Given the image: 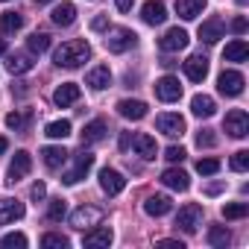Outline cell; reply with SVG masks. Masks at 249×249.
<instances>
[{
	"instance_id": "42",
	"label": "cell",
	"mask_w": 249,
	"mask_h": 249,
	"mask_svg": "<svg viewBox=\"0 0 249 249\" xmlns=\"http://www.w3.org/2000/svg\"><path fill=\"white\" fill-rule=\"evenodd\" d=\"M30 120V114H18V111H9L6 114V126L9 129H24V123Z\"/></svg>"
},
{
	"instance_id": "19",
	"label": "cell",
	"mask_w": 249,
	"mask_h": 249,
	"mask_svg": "<svg viewBox=\"0 0 249 249\" xmlns=\"http://www.w3.org/2000/svg\"><path fill=\"white\" fill-rule=\"evenodd\" d=\"M76 100H79V85H76V82H65V85H59L56 94H53V103H56L59 108H68V106H73Z\"/></svg>"
},
{
	"instance_id": "39",
	"label": "cell",
	"mask_w": 249,
	"mask_h": 249,
	"mask_svg": "<svg viewBox=\"0 0 249 249\" xmlns=\"http://www.w3.org/2000/svg\"><path fill=\"white\" fill-rule=\"evenodd\" d=\"M220 170V161L217 159H199L196 161V173H202V176H214Z\"/></svg>"
},
{
	"instance_id": "43",
	"label": "cell",
	"mask_w": 249,
	"mask_h": 249,
	"mask_svg": "<svg viewBox=\"0 0 249 249\" xmlns=\"http://www.w3.org/2000/svg\"><path fill=\"white\" fill-rule=\"evenodd\" d=\"M185 156H188V153H185V147H176V144L164 150V159H167V161H173V164H176V161H185Z\"/></svg>"
},
{
	"instance_id": "1",
	"label": "cell",
	"mask_w": 249,
	"mask_h": 249,
	"mask_svg": "<svg viewBox=\"0 0 249 249\" xmlns=\"http://www.w3.org/2000/svg\"><path fill=\"white\" fill-rule=\"evenodd\" d=\"M88 56H91V47H88V41H82V38H71V41H65L62 47H56V53H53V62H56L59 68H68V71H73V68H82V65L88 62Z\"/></svg>"
},
{
	"instance_id": "7",
	"label": "cell",
	"mask_w": 249,
	"mask_h": 249,
	"mask_svg": "<svg viewBox=\"0 0 249 249\" xmlns=\"http://www.w3.org/2000/svg\"><path fill=\"white\" fill-rule=\"evenodd\" d=\"M30 170H33V159H30V153H27V150H18L15 159H12V164H9V170H6V182L15 185V182H21Z\"/></svg>"
},
{
	"instance_id": "29",
	"label": "cell",
	"mask_w": 249,
	"mask_h": 249,
	"mask_svg": "<svg viewBox=\"0 0 249 249\" xmlns=\"http://www.w3.org/2000/svg\"><path fill=\"white\" fill-rule=\"evenodd\" d=\"M106 132H108L106 120H91V123H85V129H82V144H97V141L106 138Z\"/></svg>"
},
{
	"instance_id": "2",
	"label": "cell",
	"mask_w": 249,
	"mask_h": 249,
	"mask_svg": "<svg viewBox=\"0 0 249 249\" xmlns=\"http://www.w3.org/2000/svg\"><path fill=\"white\" fill-rule=\"evenodd\" d=\"M199 226H202V205H196V202L182 205L176 214V229H182L185 234H194Z\"/></svg>"
},
{
	"instance_id": "52",
	"label": "cell",
	"mask_w": 249,
	"mask_h": 249,
	"mask_svg": "<svg viewBox=\"0 0 249 249\" xmlns=\"http://www.w3.org/2000/svg\"><path fill=\"white\" fill-rule=\"evenodd\" d=\"M33 3H36V6H44V3H50V0H33Z\"/></svg>"
},
{
	"instance_id": "35",
	"label": "cell",
	"mask_w": 249,
	"mask_h": 249,
	"mask_svg": "<svg viewBox=\"0 0 249 249\" xmlns=\"http://www.w3.org/2000/svg\"><path fill=\"white\" fill-rule=\"evenodd\" d=\"M65 214H68V202H65V199H50V205H47V220H50V223H59V220H65Z\"/></svg>"
},
{
	"instance_id": "16",
	"label": "cell",
	"mask_w": 249,
	"mask_h": 249,
	"mask_svg": "<svg viewBox=\"0 0 249 249\" xmlns=\"http://www.w3.org/2000/svg\"><path fill=\"white\" fill-rule=\"evenodd\" d=\"M117 114L126 117V120H141V117H147V103L144 100H120Z\"/></svg>"
},
{
	"instance_id": "24",
	"label": "cell",
	"mask_w": 249,
	"mask_h": 249,
	"mask_svg": "<svg viewBox=\"0 0 249 249\" xmlns=\"http://www.w3.org/2000/svg\"><path fill=\"white\" fill-rule=\"evenodd\" d=\"M161 182H164L167 188H173V191H188V188H191V179H188V173H185V170H179V167H170V170H164V173H161Z\"/></svg>"
},
{
	"instance_id": "41",
	"label": "cell",
	"mask_w": 249,
	"mask_h": 249,
	"mask_svg": "<svg viewBox=\"0 0 249 249\" xmlns=\"http://www.w3.org/2000/svg\"><path fill=\"white\" fill-rule=\"evenodd\" d=\"M246 167H249V153H246V150L234 153V156H231V170H234V173H243Z\"/></svg>"
},
{
	"instance_id": "50",
	"label": "cell",
	"mask_w": 249,
	"mask_h": 249,
	"mask_svg": "<svg viewBox=\"0 0 249 249\" xmlns=\"http://www.w3.org/2000/svg\"><path fill=\"white\" fill-rule=\"evenodd\" d=\"M6 147H9V141H6V138H0V156L6 153Z\"/></svg>"
},
{
	"instance_id": "10",
	"label": "cell",
	"mask_w": 249,
	"mask_h": 249,
	"mask_svg": "<svg viewBox=\"0 0 249 249\" xmlns=\"http://www.w3.org/2000/svg\"><path fill=\"white\" fill-rule=\"evenodd\" d=\"M156 97H159L161 103H176V100L182 97L179 79H176V76H161V79L156 82Z\"/></svg>"
},
{
	"instance_id": "14",
	"label": "cell",
	"mask_w": 249,
	"mask_h": 249,
	"mask_svg": "<svg viewBox=\"0 0 249 249\" xmlns=\"http://www.w3.org/2000/svg\"><path fill=\"white\" fill-rule=\"evenodd\" d=\"M223 33H226V24H223L220 18H208V21L199 24V38H202L205 44H217V41L223 38Z\"/></svg>"
},
{
	"instance_id": "30",
	"label": "cell",
	"mask_w": 249,
	"mask_h": 249,
	"mask_svg": "<svg viewBox=\"0 0 249 249\" xmlns=\"http://www.w3.org/2000/svg\"><path fill=\"white\" fill-rule=\"evenodd\" d=\"M33 59L27 56V53H12L9 56V62H6V71L12 73V76H18V73H27V71H33Z\"/></svg>"
},
{
	"instance_id": "51",
	"label": "cell",
	"mask_w": 249,
	"mask_h": 249,
	"mask_svg": "<svg viewBox=\"0 0 249 249\" xmlns=\"http://www.w3.org/2000/svg\"><path fill=\"white\" fill-rule=\"evenodd\" d=\"M3 53H6V41H3V38H0V56H3Z\"/></svg>"
},
{
	"instance_id": "15",
	"label": "cell",
	"mask_w": 249,
	"mask_h": 249,
	"mask_svg": "<svg viewBox=\"0 0 249 249\" xmlns=\"http://www.w3.org/2000/svg\"><path fill=\"white\" fill-rule=\"evenodd\" d=\"M24 217V202L6 196V199H0V226H6V223H15Z\"/></svg>"
},
{
	"instance_id": "28",
	"label": "cell",
	"mask_w": 249,
	"mask_h": 249,
	"mask_svg": "<svg viewBox=\"0 0 249 249\" xmlns=\"http://www.w3.org/2000/svg\"><path fill=\"white\" fill-rule=\"evenodd\" d=\"M191 111H194L196 117H214L217 103H214V97H208V94H196V97L191 100Z\"/></svg>"
},
{
	"instance_id": "36",
	"label": "cell",
	"mask_w": 249,
	"mask_h": 249,
	"mask_svg": "<svg viewBox=\"0 0 249 249\" xmlns=\"http://www.w3.org/2000/svg\"><path fill=\"white\" fill-rule=\"evenodd\" d=\"M41 246H47V249H68V246H71V240H68L65 234H56V231H47V234L41 237Z\"/></svg>"
},
{
	"instance_id": "38",
	"label": "cell",
	"mask_w": 249,
	"mask_h": 249,
	"mask_svg": "<svg viewBox=\"0 0 249 249\" xmlns=\"http://www.w3.org/2000/svg\"><path fill=\"white\" fill-rule=\"evenodd\" d=\"M246 214H249V205H246V202H231V205L223 208V217H226V220H240V217H246Z\"/></svg>"
},
{
	"instance_id": "44",
	"label": "cell",
	"mask_w": 249,
	"mask_h": 249,
	"mask_svg": "<svg viewBox=\"0 0 249 249\" xmlns=\"http://www.w3.org/2000/svg\"><path fill=\"white\" fill-rule=\"evenodd\" d=\"M30 196H33L36 202H41V199L47 196V185H44V182H36V185L30 188Z\"/></svg>"
},
{
	"instance_id": "27",
	"label": "cell",
	"mask_w": 249,
	"mask_h": 249,
	"mask_svg": "<svg viewBox=\"0 0 249 249\" xmlns=\"http://www.w3.org/2000/svg\"><path fill=\"white\" fill-rule=\"evenodd\" d=\"M223 59H226V62H246V59H249V44H246L243 38L229 41L226 50H223Z\"/></svg>"
},
{
	"instance_id": "6",
	"label": "cell",
	"mask_w": 249,
	"mask_h": 249,
	"mask_svg": "<svg viewBox=\"0 0 249 249\" xmlns=\"http://www.w3.org/2000/svg\"><path fill=\"white\" fill-rule=\"evenodd\" d=\"M217 91H220L223 97H237V94H243V73H237V71H223V73L217 76Z\"/></svg>"
},
{
	"instance_id": "40",
	"label": "cell",
	"mask_w": 249,
	"mask_h": 249,
	"mask_svg": "<svg viewBox=\"0 0 249 249\" xmlns=\"http://www.w3.org/2000/svg\"><path fill=\"white\" fill-rule=\"evenodd\" d=\"M217 144V135H214V129H199L196 132V147H214Z\"/></svg>"
},
{
	"instance_id": "32",
	"label": "cell",
	"mask_w": 249,
	"mask_h": 249,
	"mask_svg": "<svg viewBox=\"0 0 249 249\" xmlns=\"http://www.w3.org/2000/svg\"><path fill=\"white\" fill-rule=\"evenodd\" d=\"M24 27V15H18V12H3V15H0V30H3V33H18Z\"/></svg>"
},
{
	"instance_id": "20",
	"label": "cell",
	"mask_w": 249,
	"mask_h": 249,
	"mask_svg": "<svg viewBox=\"0 0 249 249\" xmlns=\"http://www.w3.org/2000/svg\"><path fill=\"white\" fill-rule=\"evenodd\" d=\"M132 147H135V153H138L141 159H147V161H153V159H156V153H159L156 138H153V135H147V132H138V135L132 138Z\"/></svg>"
},
{
	"instance_id": "3",
	"label": "cell",
	"mask_w": 249,
	"mask_h": 249,
	"mask_svg": "<svg viewBox=\"0 0 249 249\" xmlns=\"http://www.w3.org/2000/svg\"><path fill=\"white\" fill-rule=\"evenodd\" d=\"M135 41H138V36H135L132 30H126V27H114V30H108V36H106V47H108L111 53H126V50L135 47Z\"/></svg>"
},
{
	"instance_id": "45",
	"label": "cell",
	"mask_w": 249,
	"mask_h": 249,
	"mask_svg": "<svg viewBox=\"0 0 249 249\" xmlns=\"http://www.w3.org/2000/svg\"><path fill=\"white\" fill-rule=\"evenodd\" d=\"M231 33H237V36L246 33V18H243V15H237V18L231 21Z\"/></svg>"
},
{
	"instance_id": "11",
	"label": "cell",
	"mask_w": 249,
	"mask_h": 249,
	"mask_svg": "<svg viewBox=\"0 0 249 249\" xmlns=\"http://www.w3.org/2000/svg\"><path fill=\"white\" fill-rule=\"evenodd\" d=\"M100 220H103V211H100V208H94V205H82V208H76V211L71 214V226H73V229L97 226Z\"/></svg>"
},
{
	"instance_id": "21",
	"label": "cell",
	"mask_w": 249,
	"mask_h": 249,
	"mask_svg": "<svg viewBox=\"0 0 249 249\" xmlns=\"http://www.w3.org/2000/svg\"><path fill=\"white\" fill-rule=\"evenodd\" d=\"M185 73H188L191 82H202V79L208 76V59H205V56H191V59L185 62Z\"/></svg>"
},
{
	"instance_id": "4",
	"label": "cell",
	"mask_w": 249,
	"mask_h": 249,
	"mask_svg": "<svg viewBox=\"0 0 249 249\" xmlns=\"http://www.w3.org/2000/svg\"><path fill=\"white\" fill-rule=\"evenodd\" d=\"M223 129L231 135V138H246L249 135V114L243 108H231L223 120Z\"/></svg>"
},
{
	"instance_id": "53",
	"label": "cell",
	"mask_w": 249,
	"mask_h": 249,
	"mask_svg": "<svg viewBox=\"0 0 249 249\" xmlns=\"http://www.w3.org/2000/svg\"><path fill=\"white\" fill-rule=\"evenodd\" d=\"M0 3H3V0H0Z\"/></svg>"
},
{
	"instance_id": "18",
	"label": "cell",
	"mask_w": 249,
	"mask_h": 249,
	"mask_svg": "<svg viewBox=\"0 0 249 249\" xmlns=\"http://www.w3.org/2000/svg\"><path fill=\"white\" fill-rule=\"evenodd\" d=\"M141 18H144V24L156 27V24H164V18H167V9H164V3H161V0H147V3H144V9H141Z\"/></svg>"
},
{
	"instance_id": "48",
	"label": "cell",
	"mask_w": 249,
	"mask_h": 249,
	"mask_svg": "<svg viewBox=\"0 0 249 249\" xmlns=\"http://www.w3.org/2000/svg\"><path fill=\"white\" fill-rule=\"evenodd\" d=\"M129 144H132V135L123 132V135H120V150H129Z\"/></svg>"
},
{
	"instance_id": "9",
	"label": "cell",
	"mask_w": 249,
	"mask_h": 249,
	"mask_svg": "<svg viewBox=\"0 0 249 249\" xmlns=\"http://www.w3.org/2000/svg\"><path fill=\"white\" fill-rule=\"evenodd\" d=\"M100 188H103V194L117 196L123 188H126V179H123V173H117V170H111V167H103V170H100Z\"/></svg>"
},
{
	"instance_id": "37",
	"label": "cell",
	"mask_w": 249,
	"mask_h": 249,
	"mask_svg": "<svg viewBox=\"0 0 249 249\" xmlns=\"http://www.w3.org/2000/svg\"><path fill=\"white\" fill-rule=\"evenodd\" d=\"M0 246H3V249H24V246H27V234L12 231V234H6V237H0Z\"/></svg>"
},
{
	"instance_id": "23",
	"label": "cell",
	"mask_w": 249,
	"mask_h": 249,
	"mask_svg": "<svg viewBox=\"0 0 249 249\" xmlns=\"http://www.w3.org/2000/svg\"><path fill=\"white\" fill-rule=\"evenodd\" d=\"M68 156H71V153H68L65 147H44V150H41V161H44L47 170H59V167L68 161Z\"/></svg>"
},
{
	"instance_id": "49",
	"label": "cell",
	"mask_w": 249,
	"mask_h": 249,
	"mask_svg": "<svg viewBox=\"0 0 249 249\" xmlns=\"http://www.w3.org/2000/svg\"><path fill=\"white\" fill-rule=\"evenodd\" d=\"M159 246H170V249H182L179 240H159Z\"/></svg>"
},
{
	"instance_id": "26",
	"label": "cell",
	"mask_w": 249,
	"mask_h": 249,
	"mask_svg": "<svg viewBox=\"0 0 249 249\" xmlns=\"http://www.w3.org/2000/svg\"><path fill=\"white\" fill-rule=\"evenodd\" d=\"M50 21H53L56 27H71V24L76 21V6H73V3H59V6L50 12Z\"/></svg>"
},
{
	"instance_id": "33",
	"label": "cell",
	"mask_w": 249,
	"mask_h": 249,
	"mask_svg": "<svg viewBox=\"0 0 249 249\" xmlns=\"http://www.w3.org/2000/svg\"><path fill=\"white\" fill-rule=\"evenodd\" d=\"M44 135L47 138H68L71 135V120H53V123H47V129H44Z\"/></svg>"
},
{
	"instance_id": "22",
	"label": "cell",
	"mask_w": 249,
	"mask_h": 249,
	"mask_svg": "<svg viewBox=\"0 0 249 249\" xmlns=\"http://www.w3.org/2000/svg\"><path fill=\"white\" fill-rule=\"evenodd\" d=\"M85 85H91L94 91H103V88H108V85H111V71H108L106 65H97V68H91V71H88V76H85Z\"/></svg>"
},
{
	"instance_id": "47",
	"label": "cell",
	"mask_w": 249,
	"mask_h": 249,
	"mask_svg": "<svg viewBox=\"0 0 249 249\" xmlns=\"http://www.w3.org/2000/svg\"><path fill=\"white\" fill-rule=\"evenodd\" d=\"M132 3H135V0H114V6H117L120 12H129V9H132Z\"/></svg>"
},
{
	"instance_id": "25",
	"label": "cell",
	"mask_w": 249,
	"mask_h": 249,
	"mask_svg": "<svg viewBox=\"0 0 249 249\" xmlns=\"http://www.w3.org/2000/svg\"><path fill=\"white\" fill-rule=\"evenodd\" d=\"M202 9H205V0H176V15L185 18V21L199 18Z\"/></svg>"
},
{
	"instance_id": "34",
	"label": "cell",
	"mask_w": 249,
	"mask_h": 249,
	"mask_svg": "<svg viewBox=\"0 0 249 249\" xmlns=\"http://www.w3.org/2000/svg\"><path fill=\"white\" fill-rule=\"evenodd\" d=\"M27 47H30V53L41 56V53L50 47V36H47V33H33V36L27 38Z\"/></svg>"
},
{
	"instance_id": "31",
	"label": "cell",
	"mask_w": 249,
	"mask_h": 249,
	"mask_svg": "<svg viewBox=\"0 0 249 249\" xmlns=\"http://www.w3.org/2000/svg\"><path fill=\"white\" fill-rule=\"evenodd\" d=\"M208 243L217 246V249H226V246L231 243L229 229H226V226H211V229H208Z\"/></svg>"
},
{
	"instance_id": "13",
	"label": "cell",
	"mask_w": 249,
	"mask_h": 249,
	"mask_svg": "<svg viewBox=\"0 0 249 249\" xmlns=\"http://www.w3.org/2000/svg\"><path fill=\"white\" fill-rule=\"evenodd\" d=\"M111 229L108 226H91V231H85V237H82V243L88 246V249H106L108 243H111Z\"/></svg>"
},
{
	"instance_id": "5",
	"label": "cell",
	"mask_w": 249,
	"mask_h": 249,
	"mask_svg": "<svg viewBox=\"0 0 249 249\" xmlns=\"http://www.w3.org/2000/svg\"><path fill=\"white\" fill-rule=\"evenodd\" d=\"M91 167H94V156H91L88 150H82V153H76V156H73V167L62 176V182H65V185H76L82 176H88V170H91Z\"/></svg>"
},
{
	"instance_id": "46",
	"label": "cell",
	"mask_w": 249,
	"mask_h": 249,
	"mask_svg": "<svg viewBox=\"0 0 249 249\" xmlns=\"http://www.w3.org/2000/svg\"><path fill=\"white\" fill-rule=\"evenodd\" d=\"M106 27H108V18H106V15H97V18L91 21V30H97V33L106 30Z\"/></svg>"
},
{
	"instance_id": "8",
	"label": "cell",
	"mask_w": 249,
	"mask_h": 249,
	"mask_svg": "<svg viewBox=\"0 0 249 249\" xmlns=\"http://www.w3.org/2000/svg\"><path fill=\"white\" fill-rule=\"evenodd\" d=\"M188 33L185 30H179V27H173V30H167L161 38H159V47L164 50V53H179V50H185L188 47Z\"/></svg>"
},
{
	"instance_id": "12",
	"label": "cell",
	"mask_w": 249,
	"mask_h": 249,
	"mask_svg": "<svg viewBox=\"0 0 249 249\" xmlns=\"http://www.w3.org/2000/svg\"><path fill=\"white\" fill-rule=\"evenodd\" d=\"M156 126H159V132H164V135H170V138H176V135H182L185 132V117L182 114H159L156 117Z\"/></svg>"
},
{
	"instance_id": "17",
	"label": "cell",
	"mask_w": 249,
	"mask_h": 249,
	"mask_svg": "<svg viewBox=\"0 0 249 249\" xmlns=\"http://www.w3.org/2000/svg\"><path fill=\"white\" fill-rule=\"evenodd\" d=\"M170 208H173V199H170L167 194H153V196H147V202H144V211H147L150 217H164Z\"/></svg>"
}]
</instances>
